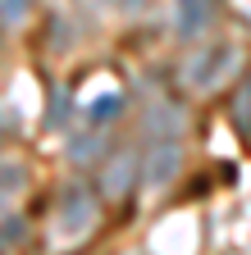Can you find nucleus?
<instances>
[{"label":"nucleus","mask_w":251,"mask_h":255,"mask_svg":"<svg viewBox=\"0 0 251 255\" xmlns=\"http://www.w3.org/2000/svg\"><path fill=\"white\" fill-rule=\"evenodd\" d=\"M201 27H206V0H178V32L197 37Z\"/></svg>","instance_id":"1"},{"label":"nucleus","mask_w":251,"mask_h":255,"mask_svg":"<svg viewBox=\"0 0 251 255\" xmlns=\"http://www.w3.org/2000/svg\"><path fill=\"white\" fill-rule=\"evenodd\" d=\"M87 223V191H78V187H69V228L78 233Z\"/></svg>","instance_id":"2"},{"label":"nucleus","mask_w":251,"mask_h":255,"mask_svg":"<svg viewBox=\"0 0 251 255\" xmlns=\"http://www.w3.org/2000/svg\"><path fill=\"white\" fill-rule=\"evenodd\" d=\"M174 164H178V150L174 146H160V155H155V164H151V178L165 182V173H174Z\"/></svg>","instance_id":"3"},{"label":"nucleus","mask_w":251,"mask_h":255,"mask_svg":"<svg viewBox=\"0 0 251 255\" xmlns=\"http://www.w3.org/2000/svg\"><path fill=\"white\" fill-rule=\"evenodd\" d=\"M0 14H5L9 23H14V18H23V14H27V0H0Z\"/></svg>","instance_id":"4"},{"label":"nucleus","mask_w":251,"mask_h":255,"mask_svg":"<svg viewBox=\"0 0 251 255\" xmlns=\"http://www.w3.org/2000/svg\"><path fill=\"white\" fill-rule=\"evenodd\" d=\"M14 237H23V223L14 219V223H5V228H0V246H5V242H14Z\"/></svg>","instance_id":"5"}]
</instances>
